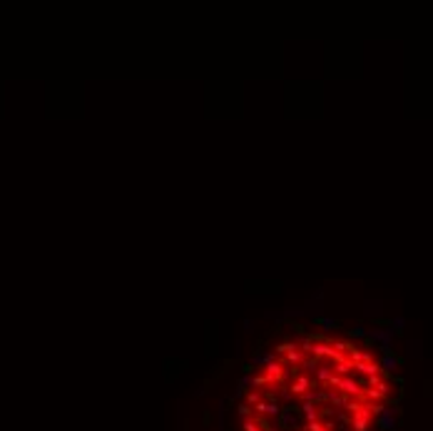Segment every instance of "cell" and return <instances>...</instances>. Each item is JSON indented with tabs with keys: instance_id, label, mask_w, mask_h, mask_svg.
Instances as JSON below:
<instances>
[{
	"instance_id": "cell-1",
	"label": "cell",
	"mask_w": 433,
	"mask_h": 431,
	"mask_svg": "<svg viewBox=\"0 0 433 431\" xmlns=\"http://www.w3.org/2000/svg\"><path fill=\"white\" fill-rule=\"evenodd\" d=\"M394 329L391 327H381V329H369V341H374V344H379V347H391L394 344Z\"/></svg>"
},
{
	"instance_id": "cell-2",
	"label": "cell",
	"mask_w": 433,
	"mask_h": 431,
	"mask_svg": "<svg viewBox=\"0 0 433 431\" xmlns=\"http://www.w3.org/2000/svg\"><path fill=\"white\" fill-rule=\"evenodd\" d=\"M396 416H398V409L396 406H386L379 414V429L381 431H398L396 429Z\"/></svg>"
},
{
	"instance_id": "cell-3",
	"label": "cell",
	"mask_w": 433,
	"mask_h": 431,
	"mask_svg": "<svg viewBox=\"0 0 433 431\" xmlns=\"http://www.w3.org/2000/svg\"><path fill=\"white\" fill-rule=\"evenodd\" d=\"M369 419H371V409L359 406V412L351 416V429L354 431H369Z\"/></svg>"
},
{
	"instance_id": "cell-4",
	"label": "cell",
	"mask_w": 433,
	"mask_h": 431,
	"mask_svg": "<svg viewBox=\"0 0 433 431\" xmlns=\"http://www.w3.org/2000/svg\"><path fill=\"white\" fill-rule=\"evenodd\" d=\"M336 389H339V392H343V394H349V396H363L361 381H356V379H351V376H341Z\"/></svg>"
},
{
	"instance_id": "cell-5",
	"label": "cell",
	"mask_w": 433,
	"mask_h": 431,
	"mask_svg": "<svg viewBox=\"0 0 433 431\" xmlns=\"http://www.w3.org/2000/svg\"><path fill=\"white\" fill-rule=\"evenodd\" d=\"M281 379H284V369H281V364H279V361H271V364L267 366L264 381H267L269 386H276V384H281Z\"/></svg>"
},
{
	"instance_id": "cell-6",
	"label": "cell",
	"mask_w": 433,
	"mask_h": 431,
	"mask_svg": "<svg viewBox=\"0 0 433 431\" xmlns=\"http://www.w3.org/2000/svg\"><path fill=\"white\" fill-rule=\"evenodd\" d=\"M254 409H256V414H259V416H271V419H279V414H281V409H279V404H276V401H264V399L259 401Z\"/></svg>"
},
{
	"instance_id": "cell-7",
	"label": "cell",
	"mask_w": 433,
	"mask_h": 431,
	"mask_svg": "<svg viewBox=\"0 0 433 431\" xmlns=\"http://www.w3.org/2000/svg\"><path fill=\"white\" fill-rule=\"evenodd\" d=\"M309 386H311V379H309L307 374H299V376L294 379V384L289 386V389H291V394H294V396H299V399H301V396H304V394L309 392Z\"/></svg>"
},
{
	"instance_id": "cell-8",
	"label": "cell",
	"mask_w": 433,
	"mask_h": 431,
	"mask_svg": "<svg viewBox=\"0 0 433 431\" xmlns=\"http://www.w3.org/2000/svg\"><path fill=\"white\" fill-rule=\"evenodd\" d=\"M379 366H381V372H383V374H394L398 366H401V356H396L394 352H391V354H383Z\"/></svg>"
},
{
	"instance_id": "cell-9",
	"label": "cell",
	"mask_w": 433,
	"mask_h": 431,
	"mask_svg": "<svg viewBox=\"0 0 433 431\" xmlns=\"http://www.w3.org/2000/svg\"><path fill=\"white\" fill-rule=\"evenodd\" d=\"M354 369L363 376H379L381 374V366L374 364V361H361V364H354Z\"/></svg>"
},
{
	"instance_id": "cell-10",
	"label": "cell",
	"mask_w": 433,
	"mask_h": 431,
	"mask_svg": "<svg viewBox=\"0 0 433 431\" xmlns=\"http://www.w3.org/2000/svg\"><path fill=\"white\" fill-rule=\"evenodd\" d=\"M314 321L319 324V329L324 332V334H329V332H334V329H339V319H334V317H314Z\"/></svg>"
},
{
	"instance_id": "cell-11",
	"label": "cell",
	"mask_w": 433,
	"mask_h": 431,
	"mask_svg": "<svg viewBox=\"0 0 433 431\" xmlns=\"http://www.w3.org/2000/svg\"><path fill=\"white\" fill-rule=\"evenodd\" d=\"M301 412H304V419H307V424H311V421H321V412H319V406L316 404H309V401H304L299 406Z\"/></svg>"
},
{
	"instance_id": "cell-12",
	"label": "cell",
	"mask_w": 433,
	"mask_h": 431,
	"mask_svg": "<svg viewBox=\"0 0 433 431\" xmlns=\"http://www.w3.org/2000/svg\"><path fill=\"white\" fill-rule=\"evenodd\" d=\"M279 424H284V426H294V424H296V406H284V409H281V414H279Z\"/></svg>"
},
{
	"instance_id": "cell-13",
	"label": "cell",
	"mask_w": 433,
	"mask_h": 431,
	"mask_svg": "<svg viewBox=\"0 0 433 431\" xmlns=\"http://www.w3.org/2000/svg\"><path fill=\"white\" fill-rule=\"evenodd\" d=\"M271 361H276V352H267V354H254L252 356V366H269Z\"/></svg>"
},
{
	"instance_id": "cell-14",
	"label": "cell",
	"mask_w": 433,
	"mask_h": 431,
	"mask_svg": "<svg viewBox=\"0 0 433 431\" xmlns=\"http://www.w3.org/2000/svg\"><path fill=\"white\" fill-rule=\"evenodd\" d=\"M326 401H329L334 409H339V406H346V404H349V399H346L341 392H336V389H329V392H326Z\"/></svg>"
},
{
	"instance_id": "cell-15",
	"label": "cell",
	"mask_w": 433,
	"mask_h": 431,
	"mask_svg": "<svg viewBox=\"0 0 433 431\" xmlns=\"http://www.w3.org/2000/svg\"><path fill=\"white\" fill-rule=\"evenodd\" d=\"M331 372L334 374H339V376H346L349 372H354V361L351 359H343V361H336L334 366H331Z\"/></svg>"
},
{
	"instance_id": "cell-16",
	"label": "cell",
	"mask_w": 433,
	"mask_h": 431,
	"mask_svg": "<svg viewBox=\"0 0 433 431\" xmlns=\"http://www.w3.org/2000/svg\"><path fill=\"white\" fill-rule=\"evenodd\" d=\"M304 401H309V404H316V406H319V404L326 401V392H307L304 396H301V404H304Z\"/></svg>"
},
{
	"instance_id": "cell-17",
	"label": "cell",
	"mask_w": 433,
	"mask_h": 431,
	"mask_svg": "<svg viewBox=\"0 0 433 431\" xmlns=\"http://www.w3.org/2000/svg\"><path fill=\"white\" fill-rule=\"evenodd\" d=\"M314 376H316V381H326L329 384V379L334 376V372H331V366H319V369L314 372Z\"/></svg>"
},
{
	"instance_id": "cell-18",
	"label": "cell",
	"mask_w": 433,
	"mask_h": 431,
	"mask_svg": "<svg viewBox=\"0 0 433 431\" xmlns=\"http://www.w3.org/2000/svg\"><path fill=\"white\" fill-rule=\"evenodd\" d=\"M287 361H289V366H301V364H304V354H301L299 349H291L287 354Z\"/></svg>"
},
{
	"instance_id": "cell-19",
	"label": "cell",
	"mask_w": 433,
	"mask_h": 431,
	"mask_svg": "<svg viewBox=\"0 0 433 431\" xmlns=\"http://www.w3.org/2000/svg\"><path fill=\"white\" fill-rule=\"evenodd\" d=\"M388 327L394 329V334H403V329H406V319H403V317H394L391 321H388Z\"/></svg>"
},
{
	"instance_id": "cell-20",
	"label": "cell",
	"mask_w": 433,
	"mask_h": 431,
	"mask_svg": "<svg viewBox=\"0 0 433 431\" xmlns=\"http://www.w3.org/2000/svg\"><path fill=\"white\" fill-rule=\"evenodd\" d=\"M351 339H369V329H366L363 324H356L354 329H349Z\"/></svg>"
},
{
	"instance_id": "cell-21",
	"label": "cell",
	"mask_w": 433,
	"mask_h": 431,
	"mask_svg": "<svg viewBox=\"0 0 433 431\" xmlns=\"http://www.w3.org/2000/svg\"><path fill=\"white\" fill-rule=\"evenodd\" d=\"M331 429H334V424H321V421H311L304 426V431H331Z\"/></svg>"
},
{
	"instance_id": "cell-22",
	"label": "cell",
	"mask_w": 433,
	"mask_h": 431,
	"mask_svg": "<svg viewBox=\"0 0 433 431\" xmlns=\"http://www.w3.org/2000/svg\"><path fill=\"white\" fill-rule=\"evenodd\" d=\"M351 361H354V364H361V361H371V354H369V352H359V349H351Z\"/></svg>"
},
{
	"instance_id": "cell-23",
	"label": "cell",
	"mask_w": 433,
	"mask_h": 431,
	"mask_svg": "<svg viewBox=\"0 0 433 431\" xmlns=\"http://www.w3.org/2000/svg\"><path fill=\"white\" fill-rule=\"evenodd\" d=\"M291 349H299V347H296L294 341H284V344H279V347H276L274 352H276V356H281V354H289Z\"/></svg>"
},
{
	"instance_id": "cell-24",
	"label": "cell",
	"mask_w": 433,
	"mask_h": 431,
	"mask_svg": "<svg viewBox=\"0 0 433 431\" xmlns=\"http://www.w3.org/2000/svg\"><path fill=\"white\" fill-rule=\"evenodd\" d=\"M242 431H259V421L252 416V419H244V424H242Z\"/></svg>"
},
{
	"instance_id": "cell-25",
	"label": "cell",
	"mask_w": 433,
	"mask_h": 431,
	"mask_svg": "<svg viewBox=\"0 0 433 431\" xmlns=\"http://www.w3.org/2000/svg\"><path fill=\"white\" fill-rule=\"evenodd\" d=\"M259 401H262V394H259V392H249V394H247V404H249L252 409H254Z\"/></svg>"
},
{
	"instance_id": "cell-26",
	"label": "cell",
	"mask_w": 433,
	"mask_h": 431,
	"mask_svg": "<svg viewBox=\"0 0 433 431\" xmlns=\"http://www.w3.org/2000/svg\"><path fill=\"white\" fill-rule=\"evenodd\" d=\"M408 356H421V344L418 341H411L408 344Z\"/></svg>"
},
{
	"instance_id": "cell-27",
	"label": "cell",
	"mask_w": 433,
	"mask_h": 431,
	"mask_svg": "<svg viewBox=\"0 0 433 431\" xmlns=\"http://www.w3.org/2000/svg\"><path fill=\"white\" fill-rule=\"evenodd\" d=\"M236 412H239V416H244V419H252V406L249 404H239Z\"/></svg>"
},
{
	"instance_id": "cell-28",
	"label": "cell",
	"mask_w": 433,
	"mask_h": 431,
	"mask_svg": "<svg viewBox=\"0 0 433 431\" xmlns=\"http://www.w3.org/2000/svg\"><path fill=\"white\" fill-rule=\"evenodd\" d=\"M264 384H267L264 376H254V379H252V386H256V389H259V386H264Z\"/></svg>"
},
{
	"instance_id": "cell-29",
	"label": "cell",
	"mask_w": 433,
	"mask_h": 431,
	"mask_svg": "<svg viewBox=\"0 0 433 431\" xmlns=\"http://www.w3.org/2000/svg\"><path fill=\"white\" fill-rule=\"evenodd\" d=\"M279 396L284 399V401H289V399H291L294 394H291V389H281V392H279Z\"/></svg>"
},
{
	"instance_id": "cell-30",
	"label": "cell",
	"mask_w": 433,
	"mask_h": 431,
	"mask_svg": "<svg viewBox=\"0 0 433 431\" xmlns=\"http://www.w3.org/2000/svg\"><path fill=\"white\" fill-rule=\"evenodd\" d=\"M252 327H254V321H252V319H244V332H252Z\"/></svg>"
},
{
	"instance_id": "cell-31",
	"label": "cell",
	"mask_w": 433,
	"mask_h": 431,
	"mask_svg": "<svg viewBox=\"0 0 433 431\" xmlns=\"http://www.w3.org/2000/svg\"><path fill=\"white\" fill-rule=\"evenodd\" d=\"M341 431H354V429H341Z\"/></svg>"
}]
</instances>
